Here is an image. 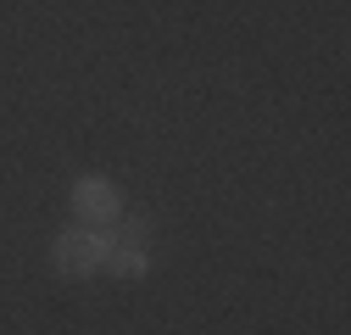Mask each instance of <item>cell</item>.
<instances>
[{
  "label": "cell",
  "instance_id": "obj_1",
  "mask_svg": "<svg viewBox=\"0 0 351 335\" xmlns=\"http://www.w3.org/2000/svg\"><path fill=\"white\" fill-rule=\"evenodd\" d=\"M106 251H112V235H106V229L78 224V229H67V235L56 240V268L73 274V279H84V274L106 268Z\"/></svg>",
  "mask_w": 351,
  "mask_h": 335
},
{
  "label": "cell",
  "instance_id": "obj_3",
  "mask_svg": "<svg viewBox=\"0 0 351 335\" xmlns=\"http://www.w3.org/2000/svg\"><path fill=\"white\" fill-rule=\"evenodd\" d=\"M106 268H112V274H123V279L145 274V246H117V240H112V251H106Z\"/></svg>",
  "mask_w": 351,
  "mask_h": 335
},
{
  "label": "cell",
  "instance_id": "obj_2",
  "mask_svg": "<svg viewBox=\"0 0 351 335\" xmlns=\"http://www.w3.org/2000/svg\"><path fill=\"white\" fill-rule=\"evenodd\" d=\"M73 213H78V224L106 229V224H117L123 201H117V190H112L106 179H78V185H73Z\"/></svg>",
  "mask_w": 351,
  "mask_h": 335
}]
</instances>
